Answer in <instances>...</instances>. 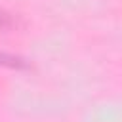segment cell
<instances>
[{
	"label": "cell",
	"instance_id": "1",
	"mask_svg": "<svg viewBox=\"0 0 122 122\" xmlns=\"http://www.w3.org/2000/svg\"><path fill=\"white\" fill-rule=\"evenodd\" d=\"M0 65H4V67H23L21 59L8 55V53H0Z\"/></svg>",
	"mask_w": 122,
	"mask_h": 122
},
{
	"label": "cell",
	"instance_id": "2",
	"mask_svg": "<svg viewBox=\"0 0 122 122\" xmlns=\"http://www.w3.org/2000/svg\"><path fill=\"white\" fill-rule=\"evenodd\" d=\"M11 25V17H10V13H6L4 10H0V30L2 29H8Z\"/></svg>",
	"mask_w": 122,
	"mask_h": 122
}]
</instances>
